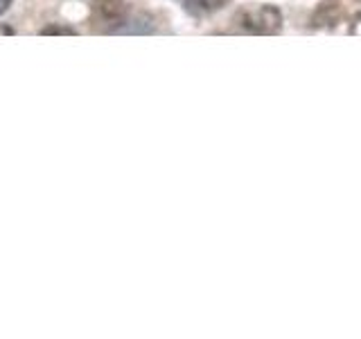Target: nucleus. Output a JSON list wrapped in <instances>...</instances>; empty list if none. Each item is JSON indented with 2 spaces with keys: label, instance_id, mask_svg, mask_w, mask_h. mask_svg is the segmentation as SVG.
Returning a JSON list of instances; mask_svg holds the SVG:
<instances>
[{
  "label": "nucleus",
  "instance_id": "obj_1",
  "mask_svg": "<svg viewBox=\"0 0 361 339\" xmlns=\"http://www.w3.org/2000/svg\"><path fill=\"white\" fill-rule=\"evenodd\" d=\"M237 28L248 34H274L282 28V14L274 5H257L237 14Z\"/></svg>",
  "mask_w": 361,
  "mask_h": 339
},
{
  "label": "nucleus",
  "instance_id": "obj_2",
  "mask_svg": "<svg viewBox=\"0 0 361 339\" xmlns=\"http://www.w3.org/2000/svg\"><path fill=\"white\" fill-rule=\"evenodd\" d=\"M231 0H185V7L192 11V14H212V11H219L221 7L228 5Z\"/></svg>",
  "mask_w": 361,
  "mask_h": 339
},
{
  "label": "nucleus",
  "instance_id": "obj_3",
  "mask_svg": "<svg viewBox=\"0 0 361 339\" xmlns=\"http://www.w3.org/2000/svg\"><path fill=\"white\" fill-rule=\"evenodd\" d=\"M41 34H75V30H71V28H45Z\"/></svg>",
  "mask_w": 361,
  "mask_h": 339
},
{
  "label": "nucleus",
  "instance_id": "obj_4",
  "mask_svg": "<svg viewBox=\"0 0 361 339\" xmlns=\"http://www.w3.org/2000/svg\"><path fill=\"white\" fill-rule=\"evenodd\" d=\"M9 5H11V0H0V14H3V11H5Z\"/></svg>",
  "mask_w": 361,
  "mask_h": 339
}]
</instances>
